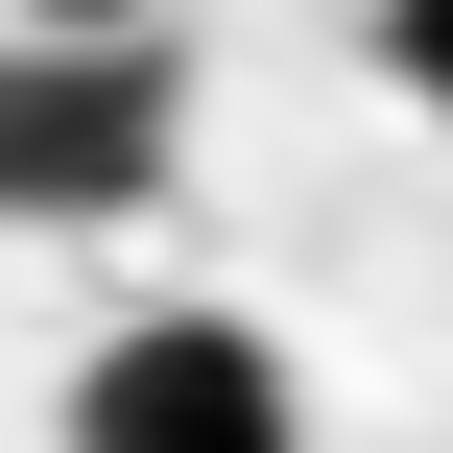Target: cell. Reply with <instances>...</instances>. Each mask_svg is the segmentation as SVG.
Masks as SVG:
<instances>
[{
  "label": "cell",
  "mask_w": 453,
  "mask_h": 453,
  "mask_svg": "<svg viewBox=\"0 0 453 453\" xmlns=\"http://www.w3.org/2000/svg\"><path fill=\"white\" fill-rule=\"evenodd\" d=\"M72 453H311V382L263 311H119L72 358Z\"/></svg>",
  "instance_id": "obj_1"
},
{
  "label": "cell",
  "mask_w": 453,
  "mask_h": 453,
  "mask_svg": "<svg viewBox=\"0 0 453 453\" xmlns=\"http://www.w3.org/2000/svg\"><path fill=\"white\" fill-rule=\"evenodd\" d=\"M382 72H406V119H453V0H382Z\"/></svg>",
  "instance_id": "obj_2"
},
{
  "label": "cell",
  "mask_w": 453,
  "mask_h": 453,
  "mask_svg": "<svg viewBox=\"0 0 453 453\" xmlns=\"http://www.w3.org/2000/svg\"><path fill=\"white\" fill-rule=\"evenodd\" d=\"M0 24H24V48H143L167 0H0Z\"/></svg>",
  "instance_id": "obj_3"
}]
</instances>
